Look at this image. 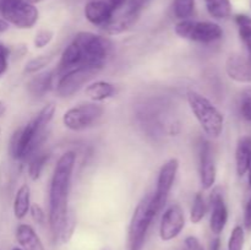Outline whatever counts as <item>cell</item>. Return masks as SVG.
I'll return each mask as SVG.
<instances>
[{
    "label": "cell",
    "instance_id": "obj_37",
    "mask_svg": "<svg viewBox=\"0 0 251 250\" xmlns=\"http://www.w3.org/2000/svg\"><path fill=\"white\" fill-rule=\"evenodd\" d=\"M105 1L109 4V6L112 7L113 11L118 12V11H120V10L125 6V5H126L127 0H105Z\"/></svg>",
    "mask_w": 251,
    "mask_h": 250
},
{
    "label": "cell",
    "instance_id": "obj_34",
    "mask_svg": "<svg viewBox=\"0 0 251 250\" xmlns=\"http://www.w3.org/2000/svg\"><path fill=\"white\" fill-rule=\"evenodd\" d=\"M150 2H151V0H127V10L140 15L145 7L149 6Z\"/></svg>",
    "mask_w": 251,
    "mask_h": 250
},
{
    "label": "cell",
    "instance_id": "obj_13",
    "mask_svg": "<svg viewBox=\"0 0 251 250\" xmlns=\"http://www.w3.org/2000/svg\"><path fill=\"white\" fill-rule=\"evenodd\" d=\"M217 178V168L213 158L212 150L208 142L201 145L200 151V181L205 190L213 188Z\"/></svg>",
    "mask_w": 251,
    "mask_h": 250
},
{
    "label": "cell",
    "instance_id": "obj_16",
    "mask_svg": "<svg viewBox=\"0 0 251 250\" xmlns=\"http://www.w3.org/2000/svg\"><path fill=\"white\" fill-rule=\"evenodd\" d=\"M16 240L24 250H47L39 235L29 225H19L16 228Z\"/></svg>",
    "mask_w": 251,
    "mask_h": 250
},
{
    "label": "cell",
    "instance_id": "obj_32",
    "mask_svg": "<svg viewBox=\"0 0 251 250\" xmlns=\"http://www.w3.org/2000/svg\"><path fill=\"white\" fill-rule=\"evenodd\" d=\"M9 56L10 48L0 42V77L6 73L7 68H9Z\"/></svg>",
    "mask_w": 251,
    "mask_h": 250
},
{
    "label": "cell",
    "instance_id": "obj_19",
    "mask_svg": "<svg viewBox=\"0 0 251 250\" xmlns=\"http://www.w3.org/2000/svg\"><path fill=\"white\" fill-rule=\"evenodd\" d=\"M251 162V136H244L239 140L235 151V167L238 175L243 176L248 172Z\"/></svg>",
    "mask_w": 251,
    "mask_h": 250
},
{
    "label": "cell",
    "instance_id": "obj_11",
    "mask_svg": "<svg viewBox=\"0 0 251 250\" xmlns=\"http://www.w3.org/2000/svg\"><path fill=\"white\" fill-rule=\"evenodd\" d=\"M185 227V215L179 203L169 206L162 215L159 223V237L163 242L176 239Z\"/></svg>",
    "mask_w": 251,
    "mask_h": 250
},
{
    "label": "cell",
    "instance_id": "obj_44",
    "mask_svg": "<svg viewBox=\"0 0 251 250\" xmlns=\"http://www.w3.org/2000/svg\"><path fill=\"white\" fill-rule=\"evenodd\" d=\"M11 250H24V249H22V248H17V247H15V248H12Z\"/></svg>",
    "mask_w": 251,
    "mask_h": 250
},
{
    "label": "cell",
    "instance_id": "obj_14",
    "mask_svg": "<svg viewBox=\"0 0 251 250\" xmlns=\"http://www.w3.org/2000/svg\"><path fill=\"white\" fill-rule=\"evenodd\" d=\"M226 71L232 80L238 82H251V60L250 58L232 54L226 61Z\"/></svg>",
    "mask_w": 251,
    "mask_h": 250
},
{
    "label": "cell",
    "instance_id": "obj_17",
    "mask_svg": "<svg viewBox=\"0 0 251 250\" xmlns=\"http://www.w3.org/2000/svg\"><path fill=\"white\" fill-rule=\"evenodd\" d=\"M139 16L140 15L129 11L126 9V11L120 14L119 16H113V19L107 25H104L102 27V29L107 34H110V36H113V34H120L123 32L127 31L130 27L134 26L137 20H139Z\"/></svg>",
    "mask_w": 251,
    "mask_h": 250
},
{
    "label": "cell",
    "instance_id": "obj_3",
    "mask_svg": "<svg viewBox=\"0 0 251 250\" xmlns=\"http://www.w3.org/2000/svg\"><path fill=\"white\" fill-rule=\"evenodd\" d=\"M186 98L189 107L203 132L212 139L220 137L223 131L225 118L217 107L208 98L196 91H189Z\"/></svg>",
    "mask_w": 251,
    "mask_h": 250
},
{
    "label": "cell",
    "instance_id": "obj_7",
    "mask_svg": "<svg viewBox=\"0 0 251 250\" xmlns=\"http://www.w3.org/2000/svg\"><path fill=\"white\" fill-rule=\"evenodd\" d=\"M104 114V108L98 103H83L66 110L63 115L64 126L73 131H81L93 126Z\"/></svg>",
    "mask_w": 251,
    "mask_h": 250
},
{
    "label": "cell",
    "instance_id": "obj_42",
    "mask_svg": "<svg viewBox=\"0 0 251 250\" xmlns=\"http://www.w3.org/2000/svg\"><path fill=\"white\" fill-rule=\"evenodd\" d=\"M26 1H28V2H31V4H38V2H41L42 0H26Z\"/></svg>",
    "mask_w": 251,
    "mask_h": 250
},
{
    "label": "cell",
    "instance_id": "obj_8",
    "mask_svg": "<svg viewBox=\"0 0 251 250\" xmlns=\"http://www.w3.org/2000/svg\"><path fill=\"white\" fill-rule=\"evenodd\" d=\"M44 137H46V134L37 131L32 122H29L27 125L16 130L12 135L11 142H10V153L15 159H20V161L27 159L34 153Z\"/></svg>",
    "mask_w": 251,
    "mask_h": 250
},
{
    "label": "cell",
    "instance_id": "obj_35",
    "mask_svg": "<svg viewBox=\"0 0 251 250\" xmlns=\"http://www.w3.org/2000/svg\"><path fill=\"white\" fill-rule=\"evenodd\" d=\"M239 34L242 41L244 42L245 46L249 49V54H251V25L239 27Z\"/></svg>",
    "mask_w": 251,
    "mask_h": 250
},
{
    "label": "cell",
    "instance_id": "obj_22",
    "mask_svg": "<svg viewBox=\"0 0 251 250\" xmlns=\"http://www.w3.org/2000/svg\"><path fill=\"white\" fill-rule=\"evenodd\" d=\"M54 76L53 74L46 71V73H38L28 82V91L36 97H43L46 93L53 88Z\"/></svg>",
    "mask_w": 251,
    "mask_h": 250
},
{
    "label": "cell",
    "instance_id": "obj_27",
    "mask_svg": "<svg viewBox=\"0 0 251 250\" xmlns=\"http://www.w3.org/2000/svg\"><path fill=\"white\" fill-rule=\"evenodd\" d=\"M206 212H207V203H206L205 198L201 193H198L194 198L193 207L190 211V221L194 225H198L205 218Z\"/></svg>",
    "mask_w": 251,
    "mask_h": 250
},
{
    "label": "cell",
    "instance_id": "obj_24",
    "mask_svg": "<svg viewBox=\"0 0 251 250\" xmlns=\"http://www.w3.org/2000/svg\"><path fill=\"white\" fill-rule=\"evenodd\" d=\"M54 114H55V105L53 103H49V104L44 105L39 110L38 114L36 115V118L32 120V124H33L34 129L38 132H41V134H46L47 126L53 120Z\"/></svg>",
    "mask_w": 251,
    "mask_h": 250
},
{
    "label": "cell",
    "instance_id": "obj_25",
    "mask_svg": "<svg viewBox=\"0 0 251 250\" xmlns=\"http://www.w3.org/2000/svg\"><path fill=\"white\" fill-rule=\"evenodd\" d=\"M55 56V51H50L48 54H42V55L36 56L31 59L25 66V73L26 74H38L43 70L46 66H48L51 63V60Z\"/></svg>",
    "mask_w": 251,
    "mask_h": 250
},
{
    "label": "cell",
    "instance_id": "obj_20",
    "mask_svg": "<svg viewBox=\"0 0 251 250\" xmlns=\"http://www.w3.org/2000/svg\"><path fill=\"white\" fill-rule=\"evenodd\" d=\"M115 86L108 81H95L88 83L85 88V93L93 100V102H103L109 100L115 95Z\"/></svg>",
    "mask_w": 251,
    "mask_h": 250
},
{
    "label": "cell",
    "instance_id": "obj_33",
    "mask_svg": "<svg viewBox=\"0 0 251 250\" xmlns=\"http://www.w3.org/2000/svg\"><path fill=\"white\" fill-rule=\"evenodd\" d=\"M29 212H31V216L32 218H33L34 222L38 223V225H41L46 223L47 215L46 212H44L43 208H42V206L33 203V205H31V207H29Z\"/></svg>",
    "mask_w": 251,
    "mask_h": 250
},
{
    "label": "cell",
    "instance_id": "obj_28",
    "mask_svg": "<svg viewBox=\"0 0 251 250\" xmlns=\"http://www.w3.org/2000/svg\"><path fill=\"white\" fill-rule=\"evenodd\" d=\"M194 10H195V0H174V16L180 21L190 19L194 14Z\"/></svg>",
    "mask_w": 251,
    "mask_h": 250
},
{
    "label": "cell",
    "instance_id": "obj_26",
    "mask_svg": "<svg viewBox=\"0 0 251 250\" xmlns=\"http://www.w3.org/2000/svg\"><path fill=\"white\" fill-rule=\"evenodd\" d=\"M49 157H50V154L47 153V152H43V153H36L32 157L28 164V174L29 178H31L32 180H37V179L41 176L47 162L49 161Z\"/></svg>",
    "mask_w": 251,
    "mask_h": 250
},
{
    "label": "cell",
    "instance_id": "obj_21",
    "mask_svg": "<svg viewBox=\"0 0 251 250\" xmlns=\"http://www.w3.org/2000/svg\"><path fill=\"white\" fill-rule=\"evenodd\" d=\"M31 207V189L27 184H22L16 191L14 199V215L17 220H22L27 216Z\"/></svg>",
    "mask_w": 251,
    "mask_h": 250
},
{
    "label": "cell",
    "instance_id": "obj_30",
    "mask_svg": "<svg viewBox=\"0 0 251 250\" xmlns=\"http://www.w3.org/2000/svg\"><path fill=\"white\" fill-rule=\"evenodd\" d=\"M54 38V32L51 29L48 28H42L39 29L38 32L36 33L33 38V44L36 48L42 49V48H46Z\"/></svg>",
    "mask_w": 251,
    "mask_h": 250
},
{
    "label": "cell",
    "instance_id": "obj_2",
    "mask_svg": "<svg viewBox=\"0 0 251 250\" xmlns=\"http://www.w3.org/2000/svg\"><path fill=\"white\" fill-rule=\"evenodd\" d=\"M73 43L80 49L83 66H90L100 71L104 68L113 51V43L109 38L92 32L81 31L74 37Z\"/></svg>",
    "mask_w": 251,
    "mask_h": 250
},
{
    "label": "cell",
    "instance_id": "obj_23",
    "mask_svg": "<svg viewBox=\"0 0 251 250\" xmlns=\"http://www.w3.org/2000/svg\"><path fill=\"white\" fill-rule=\"evenodd\" d=\"M208 14L217 20L227 19L232 14V4L229 0H205Z\"/></svg>",
    "mask_w": 251,
    "mask_h": 250
},
{
    "label": "cell",
    "instance_id": "obj_6",
    "mask_svg": "<svg viewBox=\"0 0 251 250\" xmlns=\"http://www.w3.org/2000/svg\"><path fill=\"white\" fill-rule=\"evenodd\" d=\"M0 14L7 24L21 29L34 27L39 19V11L36 5L26 0H10L0 5Z\"/></svg>",
    "mask_w": 251,
    "mask_h": 250
},
{
    "label": "cell",
    "instance_id": "obj_1",
    "mask_svg": "<svg viewBox=\"0 0 251 250\" xmlns=\"http://www.w3.org/2000/svg\"><path fill=\"white\" fill-rule=\"evenodd\" d=\"M75 163V152H65L59 157L51 175L48 223L53 240L58 244L69 243L76 227L75 215L69 210V194Z\"/></svg>",
    "mask_w": 251,
    "mask_h": 250
},
{
    "label": "cell",
    "instance_id": "obj_9",
    "mask_svg": "<svg viewBox=\"0 0 251 250\" xmlns=\"http://www.w3.org/2000/svg\"><path fill=\"white\" fill-rule=\"evenodd\" d=\"M179 171V159L178 158H169L168 161L164 162L163 166L161 167L158 173V178H157V185L156 191L152 194V199H153V203L158 211L166 205L167 200H168L169 193H171L173 184L176 181V174Z\"/></svg>",
    "mask_w": 251,
    "mask_h": 250
},
{
    "label": "cell",
    "instance_id": "obj_36",
    "mask_svg": "<svg viewBox=\"0 0 251 250\" xmlns=\"http://www.w3.org/2000/svg\"><path fill=\"white\" fill-rule=\"evenodd\" d=\"M244 225L248 230H251V198L249 199V201H248L247 206H245Z\"/></svg>",
    "mask_w": 251,
    "mask_h": 250
},
{
    "label": "cell",
    "instance_id": "obj_4",
    "mask_svg": "<svg viewBox=\"0 0 251 250\" xmlns=\"http://www.w3.org/2000/svg\"><path fill=\"white\" fill-rule=\"evenodd\" d=\"M159 211L153 203L152 194L144 196L132 213L127 232L129 250H142L146 240L147 232Z\"/></svg>",
    "mask_w": 251,
    "mask_h": 250
},
{
    "label": "cell",
    "instance_id": "obj_38",
    "mask_svg": "<svg viewBox=\"0 0 251 250\" xmlns=\"http://www.w3.org/2000/svg\"><path fill=\"white\" fill-rule=\"evenodd\" d=\"M235 22L238 24V26H249L251 25V17L247 16V15H237L235 16Z\"/></svg>",
    "mask_w": 251,
    "mask_h": 250
},
{
    "label": "cell",
    "instance_id": "obj_43",
    "mask_svg": "<svg viewBox=\"0 0 251 250\" xmlns=\"http://www.w3.org/2000/svg\"><path fill=\"white\" fill-rule=\"evenodd\" d=\"M248 172H249V183L251 185V162H250V166H249V169H248Z\"/></svg>",
    "mask_w": 251,
    "mask_h": 250
},
{
    "label": "cell",
    "instance_id": "obj_46",
    "mask_svg": "<svg viewBox=\"0 0 251 250\" xmlns=\"http://www.w3.org/2000/svg\"><path fill=\"white\" fill-rule=\"evenodd\" d=\"M0 132H1V129H0Z\"/></svg>",
    "mask_w": 251,
    "mask_h": 250
},
{
    "label": "cell",
    "instance_id": "obj_40",
    "mask_svg": "<svg viewBox=\"0 0 251 250\" xmlns=\"http://www.w3.org/2000/svg\"><path fill=\"white\" fill-rule=\"evenodd\" d=\"M7 28H9V24L4 19H0V33L6 31Z\"/></svg>",
    "mask_w": 251,
    "mask_h": 250
},
{
    "label": "cell",
    "instance_id": "obj_10",
    "mask_svg": "<svg viewBox=\"0 0 251 250\" xmlns=\"http://www.w3.org/2000/svg\"><path fill=\"white\" fill-rule=\"evenodd\" d=\"M98 73L96 69L90 66H80L77 69L68 71V73L59 75L55 90L60 97H70L80 91L93 75Z\"/></svg>",
    "mask_w": 251,
    "mask_h": 250
},
{
    "label": "cell",
    "instance_id": "obj_12",
    "mask_svg": "<svg viewBox=\"0 0 251 250\" xmlns=\"http://www.w3.org/2000/svg\"><path fill=\"white\" fill-rule=\"evenodd\" d=\"M211 202V216H210V228L213 234L220 235L225 229L228 221V208L226 205L223 194L220 188L213 189L210 196Z\"/></svg>",
    "mask_w": 251,
    "mask_h": 250
},
{
    "label": "cell",
    "instance_id": "obj_31",
    "mask_svg": "<svg viewBox=\"0 0 251 250\" xmlns=\"http://www.w3.org/2000/svg\"><path fill=\"white\" fill-rule=\"evenodd\" d=\"M240 112L243 118L248 122H251V86L245 88L242 93V102H240Z\"/></svg>",
    "mask_w": 251,
    "mask_h": 250
},
{
    "label": "cell",
    "instance_id": "obj_45",
    "mask_svg": "<svg viewBox=\"0 0 251 250\" xmlns=\"http://www.w3.org/2000/svg\"><path fill=\"white\" fill-rule=\"evenodd\" d=\"M6 1H10V0H0V5H2L4 2H6Z\"/></svg>",
    "mask_w": 251,
    "mask_h": 250
},
{
    "label": "cell",
    "instance_id": "obj_18",
    "mask_svg": "<svg viewBox=\"0 0 251 250\" xmlns=\"http://www.w3.org/2000/svg\"><path fill=\"white\" fill-rule=\"evenodd\" d=\"M80 66H83L82 56H81L80 49L77 48L75 43L71 42L68 47L63 50L60 56V63H59V68L56 70L58 75H63V74L68 73V71L77 69Z\"/></svg>",
    "mask_w": 251,
    "mask_h": 250
},
{
    "label": "cell",
    "instance_id": "obj_29",
    "mask_svg": "<svg viewBox=\"0 0 251 250\" xmlns=\"http://www.w3.org/2000/svg\"><path fill=\"white\" fill-rule=\"evenodd\" d=\"M245 242V233L243 227L237 225L232 230L228 242V250H243Z\"/></svg>",
    "mask_w": 251,
    "mask_h": 250
},
{
    "label": "cell",
    "instance_id": "obj_5",
    "mask_svg": "<svg viewBox=\"0 0 251 250\" xmlns=\"http://www.w3.org/2000/svg\"><path fill=\"white\" fill-rule=\"evenodd\" d=\"M174 31L180 38L198 43H212L223 37V29L220 25L210 21H193L190 19L179 21Z\"/></svg>",
    "mask_w": 251,
    "mask_h": 250
},
{
    "label": "cell",
    "instance_id": "obj_15",
    "mask_svg": "<svg viewBox=\"0 0 251 250\" xmlns=\"http://www.w3.org/2000/svg\"><path fill=\"white\" fill-rule=\"evenodd\" d=\"M114 15L115 12L105 0H91L85 6V17L95 26L103 27Z\"/></svg>",
    "mask_w": 251,
    "mask_h": 250
},
{
    "label": "cell",
    "instance_id": "obj_39",
    "mask_svg": "<svg viewBox=\"0 0 251 250\" xmlns=\"http://www.w3.org/2000/svg\"><path fill=\"white\" fill-rule=\"evenodd\" d=\"M221 240L220 238H216L212 243H211V250H220Z\"/></svg>",
    "mask_w": 251,
    "mask_h": 250
},
{
    "label": "cell",
    "instance_id": "obj_41",
    "mask_svg": "<svg viewBox=\"0 0 251 250\" xmlns=\"http://www.w3.org/2000/svg\"><path fill=\"white\" fill-rule=\"evenodd\" d=\"M6 109H7L6 103H5L4 100H0V118H1L5 113H6Z\"/></svg>",
    "mask_w": 251,
    "mask_h": 250
}]
</instances>
